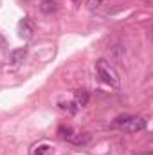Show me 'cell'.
I'll use <instances>...</instances> for the list:
<instances>
[{
  "mask_svg": "<svg viewBox=\"0 0 153 155\" xmlns=\"http://www.w3.org/2000/svg\"><path fill=\"white\" fill-rule=\"evenodd\" d=\"M96 72H97V76L101 78L103 83H106V85H110V87H114V88H119V87H121L119 74L115 72L114 67H112L110 63H106L105 60H97V61H96Z\"/></svg>",
  "mask_w": 153,
  "mask_h": 155,
  "instance_id": "1",
  "label": "cell"
},
{
  "mask_svg": "<svg viewBox=\"0 0 153 155\" xmlns=\"http://www.w3.org/2000/svg\"><path fill=\"white\" fill-rule=\"evenodd\" d=\"M115 124L121 126L128 134H137V132L146 128V121L142 117H137V116H121L115 119Z\"/></svg>",
  "mask_w": 153,
  "mask_h": 155,
  "instance_id": "2",
  "label": "cell"
},
{
  "mask_svg": "<svg viewBox=\"0 0 153 155\" xmlns=\"http://www.w3.org/2000/svg\"><path fill=\"white\" fill-rule=\"evenodd\" d=\"M16 29H18V36L20 38L29 40V38H33V35H34V22L25 16V18L20 20V24H18Z\"/></svg>",
  "mask_w": 153,
  "mask_h": 155,
  "instance_id": "3",
  "label": "cell"
},
{
  "mask_svg": "<svg viewBox=\"0 0 153 155\" xmlns=\"http://www.w3.org/2000/svg\"><path fill=\"white\" fill-rule=\"evenodd\" d=\"M25 58H27V49H25V47L15 49V51H11V54H9V61H11V65H15V67L22 65Z\"/></svg>",
  "mask_w": 153,
  "mask_h": 155,
  "instance_id": "4",
  "label": "cell"
},
{
  "mask_svg": "<svg viewBox=\"0 0 153 155\" xmlns=\"http://www.w3.org/2000/svg\"><path fill=\"white\" fill-rule=\"evenodd\" d=\"M40 11L45 13V15H52L58 11V2L56 0H41L40 4Z\"/></svg>",
  "mask_w": 153,
  "mask_h": 155,
  "instance_id": "5",
  "label": "cell"
},
{
  "mask_svg": "<svg viewBox=\"0 0 153 155\" xmlns=\"http://www.w3.org/2000/svg\"><path fill=\"white\" fill-rule=\"evenodd\" d=\"M74 103H76L77 107H86V103H88V99H90V96H88V92L86 90H76L74 92Z\"/></svg>",
  "mask_w": 153,
  "mask_h": 155,
  "instance_id": "6",
  "label": "cell"
},
{
  "mask_svg": "<svg viewBox=\"0 0 153 155\" xmlns=\"http://www.w3.org/2000/svg\"><path fill=\"white\" fill-rule=\"evenodd\" d=\"M112 52L115 54V60H117V61H121V60H122V56L126 54V49H124L122 45H115L114 49H112Z\"/></svg>",
  "mask_w": 153,
  "mask_h": 155,
  "instance_id": "7",
  "label": "cell"
},
{
  "mask_svg": "<svg viewBox=\"0 0 153 155\" xmlns=\"http://www.w3.org/2000/svg\"><path fill=\"white\" fill-rule=\"evenodd\" d=\"M103 2H105V0H86V7H88L90 11H94V9H97V7H101Z\"/></svg>",
  "mask_w": 153,
  "mask_h": 155,
  "instance_id": "8",
  "label": "cell"
},
{
  "mask_svg": "<svg viewBox=\"0 0 153 155\" xmlns=\"http://www.w3.org/2000/svg\"><path fill=\"white\" fill-rule=\"evenodd\" d=\"M60 105H61L63 110H69L70 114H76L77 112V105L76 103H60Z\"/></svg>",
  "mask_w": 153,
  "mask_h": 155,
  "instance_id": "9",
  "label": "cell"
},
{
  "mask_svg": "<svg viewBox=\"0 0 153 155\" xmlns=\"http://www.w3.org/2000/svg\"><path fill=\"white\" fill-rule=\"evenodd\" d=\"M47 150H49V146H47V144H41V146H38V148L34 150V155H43Z\"/></svg>",
  "mask_w": 153,
  "mask_h": 155,
  "instance_id": "10",
  "label": "cell"
},
{
  "mask_svg": "<svg viewBox=\"0 0 153 155\" xmlns=\"http://www.w3.org/2000/svg\"><path fill=\"white\" fill-rule=\"evenodd\" d=\"M0 45H2V47L5 45V41H4V38H0Z\"/></svg>",
  "mask_w": 153,
  "mask_h": 155,
  "instance_id": "11",
  "label": "cell"
},
{
  "mask_svg": "<svg viewBox=\"0 0 153 155\" xmlns=\"http://www.w3.org/2000/svg\"><path fill=\"white\" fill-rule=\"evenodd\" d=\"M72 2H74V4H77V2H79V0H72Z\"/></svg>",
  "mask_w": 153,
  "mask_h": 155,
  "instance_id": "12",
  "label": "cell"
}]
</instances>
